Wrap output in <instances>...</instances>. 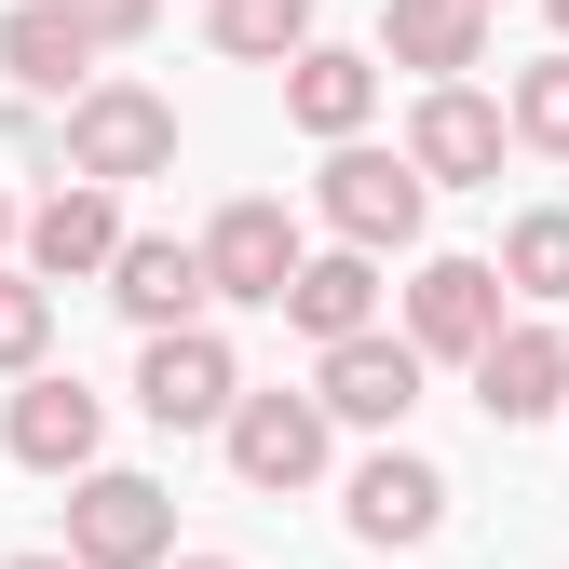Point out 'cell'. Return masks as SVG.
<instances>
[{"mask_svg":"<svg viewBox=\"0 0 569 569\" xmlns=\"http://www.w3.org/2000/svg\"><path fill=\"white\" fill-rule=\"evenodd\" d=\"M0 448H14L28 475H96V448H109V407H96L82 380H54V367H28L14 420H0Z\"/></svg>","mask_w":569,"mask_h":569,"instance_id":"cell-10","label":"cell"},{"mask_svg":"<svg viewBox=\"0 0 569 569\" xmlns=\"http://www.w3.org/2000/svg\"><path fill=\"white\" fill-rule=\"evenodd\" d=\"M502 109H516L529 150H556V163H569V41H556L542 68H516V96H502Z\"/></svg>","mask_w":569,"mask_h":569,"instance_id":"cell-21","label":"cell"},{"mask_svg":"<svg viewBox=\"0 0 569 569\" xmlns=\"http://www.w3.org/2000/svg\"><path fill=\"white\" fill-rule=\"evenodd\" d=\"M299 218H284L271 190H244V203H218V231H203V271H218V299H244V312H284V284H299Z\"/></svg>","mask_w":569,"mask_h":569,"instance_id":"cell-6","label":"cell"},{"mask_svg":"<svg viewBox=\"0 0 569 569\" xmlns=\"http://www.w3.org/2000/svg\"><path fill=\"white\" fill-rule=\"evenodd\" d=\"M14 258H28L41 284H82V271H109V258H122V203H109V177H68V190H41Z\"/></svg>","mask_w":569,"mask_h":569,"instance_id":"cell-11","label":"cell"},{"mask_svg":"<svg viewBox=\"0 0 569 569\" xmlns=\"http://www.w3.org/2000/svg\"><path fill=\"white\" fill-rule=\"evenodd\" d=\"M150 14H163V0H82V28H96V41H150Z\"/></svg>","mask_w":569,"mask_h":569,"instance_id":"cell-23","label":"cell"},{"mask_svg":"<svg viewBox=\"0 0 569 569\" xmlns=\"http://www.w3.org/2000/svg\"><path fill=\"white\" fill-rule=\"evenodd\" d=\"M502 136H516V109H488L475 82H420V109H407V163L435 177V190H488V177H502Z\"/></svg>","mask_w":569,"mask_h":569,"instance_id":"cell-5","label":"cell"},{"mask_svg":"<svg viewBox=\"0 0 569 569\" xmlns=\"http://www.w3.org/2000/svg\"><path fill=\"white\" fill-rule=\"evenodd\" d=\"M14 569H82V556H68V542H54V556H14Z\"/></svg>","mask_w":569,"mask_h":569,"instance_id":"cell-26","label":"cell"},{"mask_svg":"<svg viewBox=\"0 0 569 569\" xmlns=\"http://www.w3.org/2000/svg\"><path fill=\"white\" fill-rule=\"evenodd\" d=\"M339 516H352V542H435L448 529V475L420 461V448H380L367 475L339 488Z\"/></svg>","mask_w":569,"mask_h":569,"instance_id":"cell-12","label":"cell"},{"mask_svg":"<svg viewBox=\"0 0 569 569\" xmlns=\"http://www.w3.org/2000/svg\"><path fill=\"white\" fill-rule=\"evenodd\" d=\"M41 339H54V284L41 271H0V380H28Z\"/></svg>","mask_w":569,"mask_h":569,"instance_id":"cell-22","label":"cell"},{"mask_svg":"<svg viewBox=\"0 0 569 569\" xmlns=\"http://www.w3.org/2000/svg\"><path fill=\"white\" fill-rule=\"evenodd\" d=\"M218 435H231V475L284 502V488H312V475H326V393H244Z\"/></svg>","mask_w":569,"mask_h":569,"instance_id":"cell-8","label":"cell"},{"mask_svg":"<svg viewBox=\"0 0 569 569\" xmlns=\"http://www.w3.org/2000/svg\"><path fill=\"white\" fill-rule=\"evenodd\" d=\"M475 407L502 420V435H516V420H556L569 407V339L556 326H502V339L475 352Z\"/></svg>","mask_w":569,"mask_h":569,"instance_id":"cell-14","label":"cell"},{"mask_svg":"<svg viewBox=\"0 0 569 569\" xmlns=\"http://www.w3.org/2000/svg\"><path fill=\"white\" fill-rule=\"evenodd\" d=\"M163 569H244V556H163Z\"/></svg>","mask_w":569,"mask_h":569,"instance_id":"cell-25","label":"cell"},{"mask_svg":"<svg viewBox=\"0 0 569 569\" xmlns=\"http://www.w3.org/2000/svg\"><path fill=\"white\" fill-rule=\"evenodd\" d=\"M96 54H109V41L82 28V0H14V14H0V68H14L28 96H82Z\"/></svg>","mask_w":569,"mask_h":569,"instance_id":"cell-15","label":"cell"},{"mask_svg":"<svg viewBox=\"0 0 569 569\" xmlns=\"http://www.w3.org/2000/svg\"><path fill=\"white\" fill-rule=\"evenodd\" d=\"M420 367H435L420 339H380V326H352V339H326L312 393H326V420H367V435H393V420L420 407Z\"/></svg>","mask_w":569,"mask_h":569,"instance_id":"cell-7","label":"cell"},{"mask_svg":"<svg viewBox=\"0 0 569 569\" xmlns=\"http://www.w3.org/2000/svg\"><path fill=\"white\" fill-rule=\"evenodd\" d=\"M488 14H502V0H488Z\"/></svg>","mask_w":569,"mask_h":569,"instance_id":"cell-28","label":"cell"},{"mask_svg":"<svg viewBox=\"0 0 569 569\" xmlns=\"http://www.w3.org/2000/svg\"><path fill=\"white\" fill-rule=\"evenodd\" d=\"M542 14H556V41H569V0H542Z\"/></svg>","mask_w":569,"mask_h":569,"instance_id":"cell-27","label":"cell"},{"mask_svg":"<svg viewBox=\"0 0 569 569\" xmlns=\"http://www.w3.org/2000/svg\"><path fill=\"white\" fill-rule=\"evenodd\" d=\"M284 326H312V339H352V326H380V258H367V244H339V258H299V284H284Z\"/></svg>","mask_w":569,"mask_h":569,"instance_id":"cell-18","label":"cell"},{"mask_svg":"<svg viewBox=\"0 0 569 569\" xmlns=\"http://www.w3.org/2000/svg\"><path fill=\"white\" fill-rule=\"evenodd\" d=\"M177 163V109L150 96V82H82L68 96V177H163Z\"/></svg>","mask_w":569,"mask_h":569,"instance_id":"cell-2","label":"cell"},{"mask_svg":"<svg viewBox=\"0 0 569 569\" xmlns=\"http://www.w3.org/2000/svg\"><path fill=\"white\" fill-rule=\"evenodd\" d=\"M68 556H82V569H163L177 556V502H163V488L150 475H68Z\"/></svg>","mask_w":569,"mask_h":569,"instance_id":"cell-3","label":"cell"},{"mask_svg":"<svg viewBox=\"0 0 569 569\" xmlns=\"http://www.w3.org/2000/svg\"><path fill=\"white\" fill-rule=\"evenodd\" d=\"M367 109H380V54H339V41H312V54H284V122L299 136H367Z\"/></svg>","mask_w":569,"mask_h":569,"instance_id":"cell-16","label":"cell"},{"mask_svg":"<svg viewBox=\"0 0 569 569\" xmlns=\"http://www.w3.org/2000/svg\"><path fill=\"white\" fill-rule=\"evenodd\" d=\"M203 41L244 68H284V54H312V0H203Z\"/></svg>","mask_w":569,"mask_h":569,"instance_id":"cell-19","label":"cell"},{"mask_svg":"<svg viewBox=\"0 0 569 569\" xmlns=\"http://www.w3.org/2000/svg\"><path fill=\"white\" fill-rule=\"evenodd\" d=\"M14 244H28V203H14V190H0V258H14Z\"/></svg>","mask_w":569,"mask_h":569,"instance_id":"cell-24","label":"cell"},{"mask_svg":"<svg viewBox=\"0 0 569 569\" xmlns=\"http://www.w3.org/2000/svg\"><path fill=\"white\" fill-rule=\"evenodd\" d=\"M407 339L475 367V352L502 339V258H420V284H407Z\"/></svg>","mask_w":569,"mask_h":569,"instance_id":"cell-9","label":"cell"},{"mask_svg":"<svg viewBox=\"0 0 569 569\" xmlns=\"http://www.w3.org/2000/svg\"><path fill=\"white\" fill-rule=\"evenodd\" d=\"M109 299H122L136 326H203L218 271H203V244H177V231H122V258H109Z\"/></svg>","mask_w":569,"mask_h":569,"instance_id":"cell-13","label":"cell"},{"mask_svg":"<svg viewBox=\"0 0 569 569\" xmlns=\"http://www.w3.org/2000/svg\"><path fill=\"white\" fill-rule=\"evenodd\" d=\"M380 54L420 68V82H461L488 54V0H380Z\"/></svg>","mask_w":569,"mask_h":569,"instance_id":"cell-17","label":"cell"},{"mask_svg":"<svg viewBox=\"0 0 569 569\" xmlns=\"http://www.w3.org/2000/svg\"><path fill=\"white\" fill-rule=\"evenodd\" d=\"M136 407L163 420V435H203V420L244 407V367L218 326H150V352H136Z\"/></svg>","mask_w":569,"mask_h":569,"instance_id":"cell-4","label":"cell"},{"mask_svg":"<svg viewBox=\"0 0 569 569\" xmlns=\"http://www.w3.org/2000/svg\"><path fill=\"white\" fill-rule=\"evenodd\" d=\"M502 284L516 299H569V203H529L502 231Z\"/></svg>","mask_w":569,"mask_h":569,"instance_id":"cell-20","label":"cell"},{"mask_svg":"<svg viewBox=\"0 0 569 569\" xmlns=\"http://www.w3.org/2000/svg\"><path fill=\"white\" fill-rule=\"evenodd\" d=\"M312 203H326V231H339V244L393 258V244H420V218H435V177H420L407 150H367V136H339L326 177H312Z\"/></svg>","mask_w":569,"mask_h":569,"instance_id":"cell-1","label":"cell"}]
</instances>
